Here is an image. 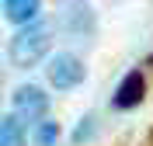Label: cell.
Instances as JSON below:
<instances>
[{"mask_svg": "<svg viewBox=\"0 0 153 146\" xmlns=\"http://www.w3.org/2000/svg\"><path fill=\"white\" fill-rule=\"evenodd\" d=\"M49 45H52V21H31L10 39V63L18 70H31L45 59Z\"/></svg>", "mask_w": 153, "mask_h": 146, "instance_id": "cell-1", "label": "cell"}, {"mask_svg": "<svg viewBox=\"0 0 153 146\" xmlns=\"http://www.w3.org/2000/svg\"><path fill=\"white\" fill-rule=\"evenodd\" d=\"M10 101H14V115L28 125V122H42V118L49 115V94L42 87H35V84H21L14 94H10Z\"/></svg>", "mask_w": 153, "mask_h": 146, "instance_id": "cell-2", "label": "cell"}, {"mask_svg": "<svg viewBox=\"0 0 153 146\" xmlns=\"http://www.w3.org/2000/svg\"><path fill=\"white\" fill-rule=\"evenodd\" d=\"M45 73H49V84L56 90H73L76 84H84V77H87L84 63H80L73 52H56V56L49 59Z\"/></svg>", "mask_w": 153, "mask_h": 146, "instance_id": "cell-3", "label": "cell"}, {"mask_svg": "<svg viewBox=\"0 0 153 146\" xmlns=\"http://www.w3.org/2000/svg\"><path fill=\"white\" fill-rule=\"evenodd\" d=\"M59 24L70 35H91L94 31V10L87 0H66L59 10Z\"/></svg>", "mask_w": 153, "mask_h": 146, "instance_id": "cell-4", "label": "cell"}, {"mask_svg": "<svg viewBox=\"0 0 153 146\" xmlns=\"http://www.w3.org/2000/svg\"><path fill=\"white\" fill-rule=\"evenodd\" d=\"M143 97H146V77H143V70H129V73L122 77V84H118V90H115L111 104L125 111V108H136Z\"/></svg>", "mask_w": 153, "mask_h": 146, "instance_id": "cell-5", "label": "cell"}, {"mask_svg": "<svg viewBox=\"0 0 153 146\" xmlns=\"http://www.w3.org/2000/svg\"><path fill=\"white\" fill-rule=\"evenodd\" d=\"M38 10H42V0H4V18L18 28L38 21Z\"/></svg>", "mask_w": 153, "mask_h": 146, "instance_id": "cell-6", "label": "cell"}, {"mask_svg": "<svg viewBox=\"0 0 153 146\" xmlns=\"http://www.w3.org/2000/svg\"><path fill=\"white\" fill-rule=\"evenodd\" d=\"M0 146H28V129L14 111L0 118Z\"/></svg>", "mask_w": 153, "mask_h": 146, "instance_id": "cell-7", "label": "cell"}, {"mask_svg": "<svg viewBox=\"0 0 153 146\" xmlns=\"http://www.w3.org/2000/svg\"><path fill=\"white\" fill-rule=\"evenodd\" d=\"M56 139H59V122L42 118L35 125V146H56Z\"/></svg>", "mask_w": 153, "mask_h": 146, "instance_id": "cell-8", "label": "cell"}, {"mask_svg": "<svg viewBox=\"0 0 153 146\" xmlns=\"http://www.w3.org/2000/svg\"><path fill=\"white\" fill-rule=\"evenodd\" d=\"M94 129H97V115H84L80 125L73 129V143H87V139L94 136Z\"/></svg>", "mask_w": 153, "mask_h": 146, "instance_id": "cell-9", "label": "cell"}, {"mask_svg": "<svg viewBox=\"0 0 153 146\" xmlns=\"http://www.w3.org/2000/svg\"><path fill=\"white\" fill-rule=\"evenodd\" d=\"M146 63H150V66H153V52H150V59H146Z\"/></svg>", "mask_w": 153, "mask_h": 146, "instance_id": "cell-10", "label": "cell"}, {"mask_svg": "<svg viewBox=\"0 0 153 146\" xmlns=\"http://www.w3.org/2000/svg\"><path fill=\"white\" fill-rule=\"evenodd\" d=\"M0 90H4V77H0Z\"/></svg>", "mask_w": 153, "mask_h": 146, "instance_id": "cell-11", "label": "cell"}]
</instances>
